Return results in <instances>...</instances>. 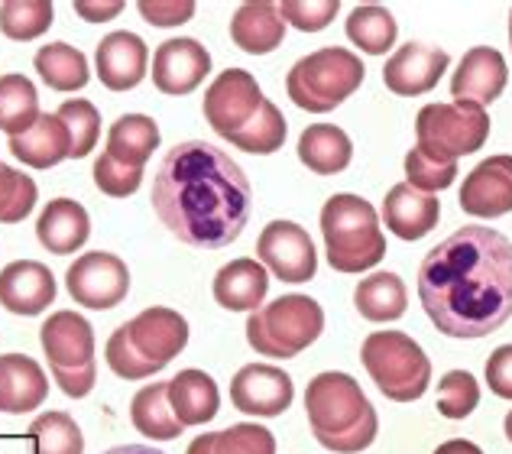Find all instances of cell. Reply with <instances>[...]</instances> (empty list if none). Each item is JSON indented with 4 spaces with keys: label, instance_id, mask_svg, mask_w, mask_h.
<instances>
[{
    "label": "cell",
    "instance_id": "obj_2",
    "mask_svg": "<svg viewBox=\"0 0 512 454\" xmlns=\"http://www.w3.org/2000/svg\"><path fill=\"white\" fill-rule=\"evenodd\" d=\"M153 211L188 247L221 250L244 234L253 189L231 156L211 143L172 146L153 179Z\"/></svg>",
    "mask_w": 512,
    "mask_h": 454
},
{
    "label": "cell",
    "instance_id": "obj_3",
    "mask_svg": "<svg viewBox=\"0 0 512 454\" xmlns=\"http://www.w3.org/2000/svg\"><path fill=\"white\" fill-rule=\"evenodd\" d=\"M321 237L338 273H367L386 257V237L376 208L360 195H331L321 208Z\"/></svg>",
    "mask_w": 512,
    "mask_h": 454
},
{
    "label": "cell",
    "instance_id": "obj_30",
    "mask_svg": "<svg viewBox=\"0 0 512 454\" xmlns=\"http://www.w3.org/2000/svg\"><path fill=\"white\" fill-rule=\"evenodd\" d=\"M130 419L133 429L153 438V442H172V438H179L185 432V425L172 416L169 380H156L150 386H143L130 403Z\"/></svg>",
    "mask_w": 512,
    "mask_h": 454
},
{
    "label": "cell",
    "instance_id": "obj_18",
    "mask_svg": "<svg viewBox=\"0 0 512 454\" xmlns=\"http://www.w3.org/2000/svg\"><path fill=\"white\" fill-rule=\"evenodd\" d=\"M146 65H150V49L130 30H117L104 36L94 52V69L107 91H130L146 78Z\"/></svg>",
    "mask_w": 512,
    "mask_h": 454
},
{
    "label": "cell",
    "instance_id": "obj_47",
    "mask_svg": "<svg viewBox=\"0 0 512 454\" xmlns=\"http://www.w3.org/2000/svg\"><path fill=\"white\" fill-rule=\"evenodd\" d=\"M376 429H380V419H376V409H373L370 416L360 425H354L350 432H344L338 438H318V445L334 454H360L363 448H370L376 442Z\"/></svg>",
    "mask_w": 512,
    "mask_h": 454
},
{
    "label": "cell",
    "instance_id": "obj_48",
    "mask_svg": "<svg viewBox=\"0 0 512 454\" xmlns=\"http://www.w3.org/2000/svg\"><path fill=\"white\" fill-rule=\"evenodd\" d=\"M487 386L500 399H512V344L496 347L487 357Z\"/></svg>",
    "mask_w": 512,
    "mask_h": 454
},
{
    "label": "cell",
    "instance_id": "obj_54",
    "mask_svg": "<svg viewBox=\"0 0 512 454\" xmlns=\"http://www.w3.org/2000/svg\"><path fill=\"white\" fill-rule=\"evenodd\" d=\"M509 46H512V10H509Z\"/></svg>",
    "mask_w": 512,
    "mask_h": 454
},
{
    "label": "cell",
    "instance_id": "obj_21",
    "mask_svg": "<svg viewBox=\"0 0 512 454\" xmlns=\"http://www.w3.org/2000/svg\"><path fill=\"white\" fill-rule=\"evenodd\" d=\"M441 202L438 195H425L412 189L409 182H399L383 198V221L402 240H422L438 227Z\"/></svg>",
    "mask_w": 512,
    "mask_h": 454
},
{
    "label": "cell",
    "instance_id": "obj_13",
    "mask_svg": "<svg viewBox=\"0 0 512 454\" xmlns=\"http://www.w3.org/2000/svg\"><path fill=\"white\" fill-rule=\"evenodd\" d=\"M208 72H211L208 49L192 36L166 39L153 52V85L163 95H188V91H195L205 82Z\"/></svg>",
    "mask_w": 512,
    "mask_h": 454
},
{
    "label": "cell",
    "instance_id": "obj_50",
    "mask_svg": "<svg viewBox=\"0 0 512 454\" xmlns=\"http://www.w3.org/2000/svg\"><path fill=\"white\" fill-rule=\"evenodd\" d=\"M124 10V0H111V4H88V0H75V13L88 23H107Z\"/></svg>",
    "mask_w": 512,
    "mask_h": 454
},
{
    "label": "cell",
    "instance_id": "obj_39",
    "mask_svg": "<svg viewBox=\"0 0 512 454\" xmlns=\"http://www.w3.org/2000/svg\"><path fill=\"white\" fill-rule=\"evenodd\" d=\"M56 114L65 120V127H69V133H72V159H85L101 137L98 108L85 98H72V101H65Z\"/></svg>",
    "mask_w": 512,
    "mask_h": 454
},
{
    "label": "cell",
    "instance_id": "obj_19",
    "mask_svg": "<svg viewBox=\"0 0 512 454\" xmlns=\"http://www.w3.org/2000/svg\"><path fill=\"white\" fill-rule=\"evenodd\" d=\"M509 82L506 59L493 46H477L457 65V72L451 78V98L457 104H493L503 95V88Z\"/></svg>",
    "mask_w": 512,
    "mask_h": 454
},
{
    "label": "cell",
    "instance_id": "obj_20",
    "mask_svg": "<svg viewBox=\"0 0 512 454\" xmlns=\"http://www.w3.org/2000/svg\"><path fill=\"white\" fill-rule=\"evenodd\" d=\"M39 341L49 357V367L78 370L94 364V331L82 315L56 312L39 328Z\"/></svg>",
    "mask_w": 512,
    "mask_h": 454
},
{
    "label": "cell",
    "instance_id": "obj_46",
    "mask_svg": "<svg viewBox=\"0 0 512 454\" xmlns=\"http://www.w3.org/2000/svg\"><path fill=\"white\" fill-rule=\"evenodd\" d=\"M137 10L150 26H179L195 17L192 0H140Z\"/></svg>",
    "mask_w": 512,
    "mask_h": 454
},
{
    "label": "cell",
    "instance_id": "obj_38",
    "mask_svg": "<svg viewBox=\"0 0 512 454\" xmlns=\"http://www.w3.org/2000/svg\"><path fill=\"white\" fill-rule=\"evenodd\" d=\"M36 454H85V435L69 412H43L30 425Z\"/></svg>",
    "mask_w": 512,
    "mask_h": 454
},
{
    "label": "cell",
    "instance_id": "obj_1",
    "mask_svg": "<svg viewBox=\"0 0 512 454\" xmlns=\"http://www.w3.org/2000/svg\"><path fill=\"white\" fill-rule=\"evenodd\" d=\"M419 299L441 335L487 338L512 318V240L467 224L419 266Z\"/></svg>",
    "mask_w": 512,
    "mask_h": 454
},
{
    "label": "cell",
    "instance_id": "obj_53",
    "mask_svg": "<svg viewBox=\"0 0 512 454\" xmlns=\"http://www.w3.org/2000/svg\"><path fill=\"white\" fill-rule=\"evenodd\" d=\"M503 429H506V438H509V442H512V412H509V416H506Z\"/></svg>",
    "mask_w": 512,
    "mask_h": 454
},
{
    "label": "cell",
    "instance_id": "obj_42",
    "mask_svg": "<svg viewBox=\"0 0 512 454\" xmlns=\"http://www.w3.org/2000/svg\"><path fill=\"white\" fill-rule=\"evenodd\" d=\"M104 357H107V367H111L117 377H124V380H143V377H156L159 364H153V360H146L137 347H133L130 335H127V328L120 325L111 338H107V347H104Z\"/></svg>",
    "mask_w": 512,
    "mask_h": 454
},
{
    "label": "cell",
    "instance_id": "obj_12",
    "mask_svg": "<svg viewBox=\"0 0 512 454\" xmlns=\"http://www.w3.org/2000/svg\"><path fill=\"white\" fill-rule=\"evenodd\" d=\"M295 386L286 370L269 364H247L231 380V403L247 416L273 419L292 406Z\"/></svg>",
    "mask_w": 512,
    "mask_h": 454
},
{
    "label": "cell",
    "instance_id": "obj_28",
    "mask_svg": "<svg viewBox=\"0 0 512 454\" xmlns=\"http://www.w3.org/2000/svg\"><path fill=\"white\" fill-rule=\"evenodd\" d=\"M299 159L318 176H338L354 159V143L334 124H312L299 137Z\"/></svg>",
    "mask_w": 512,
    "mask_h": 454
},
{
    "label": "cell",
    "instance_id": "obj_41",
    "mask_svg": "<svg viewBox=\"0 0 512 454\" xmlns=\"http://www.w3.org/2000/svg\"><path fill=\"white\" fill-rule=\"evenodd\" d=\"M480 403V386L467 370L444 373L438 383V412L444 419H467Z\"/></svg>",
    "mask_w": 512,
    "mask_h": 454
},
{
    "label": "cell",
    "instance_id": "obj_34",
    "mask_svg": "<svg viewBox=\"0 0 512 454\" xmlns=\"http://www.w3.org/2000/svg\"><path fill=\"white\" fill-rule=\"evenodd\" d=\"M399 36L396 17L380 4H360L347 17V39L367 56H386Z\"/></svg>",
    "mask_w": 512,
    "mask_h": 454
},
{
    "label": "cell",
    "instance_id": "obj_33",
    "mask_svg": "<svg viewBox=\"0 0 512 454\" xmlns=\"http://www.w3.org/2000/svg\"><path fill=\"white\" fill-rule=\"evenodd\" d=\"M185 454H276V438L256 422H240L224 432L198 435Z\"/></svg>",
    "mask_w": 512,
    "mask_h": 454
},
{
    "label": "cell",
    "instance_id": "obj_49",
    "mask_svg": "<svg viewBox=\"0 0 512 454\" xmlns=\"http://www.w3.org/2000/svg\"><path fill=\"white\" fill-rule=\"evenodd\" d=\"M49 370H52V377H56L59 390L65 396H72V399H85L94 390V380H98V370H94V364L78 367V370H62V367H49Z\"/></svg>",
    "mask_w": 512,
    "mask_h": 454
},
{
    "label": "cell",
    "instance_id": "obj_8",
    "mask_svg": "<svg viewBox=\"0 0 512 454\" xmlns=\"http://www.w3.org/2000/svg\"><path fill=\"white\" fill-rule=\"evenodd\" d=\"M305 412L315 438H338L370 416L373 406L347 373H318L305 390Z\"/></svg>",
    "mask_w": 512,
    "mask_h": 454
},
{
    "label": "cell",
    "instance_id": "obj_32",
    "mask_svg": "<svg viewBox=\"0 0 512 454\" xmlns=\"http://www.w3.org/2000/svg\"><path fill=\"white\" fill-rule=\"evenodd\" d=\"M36 72L52 91H82L88 85V59L69 43H49L36 52Z\"/></svg>",
    "mask_w": 512,
    "mask_h": 454
},
{
    "label": "cell",
    "instance_id": "obj_45",
    "mask_svg": "<svg viewBox=\"0 0 512 454\" xmlns=\"http://www.w3.org/2000/svg\"><path fill=\"white\" fill-rule=\"evenodd\" d=\"M91 176H94V185L104 192V195H111V198H127L140 189V182H143V169L137 166H124V163H117L114 156H107L101 153L98 159H94V169H91Z\"/></svg>",
    "mask_w": 512,
    "mask_h": 454
},
{
    "label": "cell",
    "instance_id": "obj_43",
    "mask_svg": "<svg viewBox=\"0 0 512 454\" xmlns=\"http://www.w3.org/2000/svg\"><path fill=\"white\" fill-rule=\"evenodd\" d=\"M457 179V163H438V159L425 156L419 146L409 150L406 156V182L412 189H419L425 195L444 192Z\"/></svg>",
    "mask_w": 512,
    "mask_h": 454
},
{
    "label": "cell",
    "instance_id": "obj_36",
    "mask_svg": "<svg viewBox=\"0 0 512 454\" xmlns=\"http://www.w3.org/2000/svg\"><path fill=\"white\" fill-rule=\"evenodd\" d=\"M286 133H289V124H286V117H282V111L273 101H263L256 117L244 130L231 133L227 143L237 146V150H244V153L266 156V153H276L279 146L286 143Z\"/></svg>",
    "mask_w": 512,
    "mask_h": 454
},
{
    "label": "cell",
    "instance_id": "obj_4",
    "mask_svg": "<svg viewBox=\"0 0 512 454\" xmlns=\"http://www.w3.org/2000/svg\"><path fill=\"white\" fill-rule=\"evenodd\" d=\"M363 75H367V69H363L360 56L341 46H328L292 65L286 91L295 108L308 114H328L354 95Z\"/></svg>",
    "mask_w": 512,
    "mask_h": 454
},
{
    "label": "cell",
    "instance_id": "obj_24",
    "mask_svg": "<svg viewBox=\"0 0 512 454\" xmlns=\"http://www.w3.org/2000/svg\"><path fill=\"white\" fill-rule=\"evenodd\" d=\"M10 153L30 169H52L72 156V133L59 114H39L33 130L10 137Z\"/></svg>",
    "mask_w": 512,
    "mask_h": 454
},
{
    "label": "cell",
    "instance_id": "obj_10",
    "mask_svg": "<svg viewBox=\"0 0 512 454\" xmlns=\"http://www.w3.org/2000/svg\"><path fill=\"white\" fill-rule=\"evenodd\" d=\"M256 257L266 266V273L279 276L282 283H308L318 273L312 237L295 221H269L256 240Z\"/></svg>",
    "mask_w": 512,
    "mask_h": 454
},
{
    "label": "cell",
    "instance_id": "obj_44",
    "mask_svg": "<svg viewBox=\"0 0 512 454\" xmlns=\"http://www.w3.org/2000/svg\"><path fill=\"white\" fill-rule=\"evenodd\" d=\"M282 23H292L302 33H318L334 23L341 10V0H282L276 4Z\"/></svg>",
    "mask_w": 512,
    "mask_h": 454
},
{
    "label": "cell",
    "instance_id": "obj_16",
    "mask_svg": "<svg viewBox=\"0 0 512 454\" xmlns=\"http://www.w3.org/2000/svg\"><path fill=\"white\" fill-rule=\"evenodd\" d=\"M56 302V276L36 260H13L0 270V305L13 315H43Z\"/></svg>",
    "mask_w": 512,
    "mask_h": 454
},
{
    "label": "cell",
    "instance_id": "obj_31",
    "mask_svg": "<svg viewBox=\"0 0 512 454\" xmlns=\"http://www.w3.org/2000/svg\"><path fill=\"white\" fill-rule=\"evenodd\" d=\"M159 146V127L153 117L146 114H127L111 124L107 130V156H114L117 163L124 166H137L143 169L146 159L153 156Z\"/></svg>",
    "mask_w": 512,
    "mask_h": 454
},
{
    "label": "cell",
    "instance_id": "obj_35",
    "mask_svg": "<svg viewBox=\"0 0 512 454\" xmlns=\"http://www.w3.org/2000/svg\"><path fill=\"white\" fill-rule=\"evenodd\" d=\"M39 120V95L26 75L10 72L0 78V130L7 137H23Z\"/></svg>",
    "mask_w": 512,
    "mask_h": 454
},
{
    "label": "cell",
    "instance_id": "obj_27",
    "mask_svg": "<svg viewBox=\"0 0 512 454\" xmlns=\"http://www.w3.org/2000/svg\"><path fill=\"white\" fill-rule=\"evenodd\" d=\"M231 39L250 56H266V52L282 46L286 23H282L276 4L253 0V4H244L231 17Z\"/></svg>",
    "mask_w": 512,
    "mask_h": 454
},
{
    "label": "cell",
    "instance_id": "obj_23",
    "mask_svg": "<svg viewBox=\"0 0 512 454\" xmlns=\"http://www.w3.org/2000/svg\"><path fill=\"white\" fill-rule=\"evenodd\" d=\"M36 237L49 253H59V257L82 250L91 237V218L85 205H78L75 198H52L36 221Z\"/></svg>",
    "mask_w": 512,
    "mask_h": 454
},
{
    "label": "cell",
    "instance_id": "obj_26",
    "mask_svg": "<svg viewBox=\"0 0 512 454\" xmlns=\"http://www.w3.org/2000/svg\"><path fill=\"white\" fill-rule=\"evenodd\" d=\"M169 406L172 416L179 419L185 429L192 425H205L218 416L221 409V393L214 377L205 370H182L169 380Z\"/></svg>",
    "mask_w": 512,
    "mask_h": 454
},
{
    "label": "cell",
    "instance_id": "obj_40",
    "mask_svg": "<svg viewBox=\"0 0 512 454\" xmlns=\"http://www.w3.org/2000/svg\"><path fill=\"white\" fill-rule=\"evenodd\" d=\"M36 208V182L0 163V224H17Z\"/></svg>",
    "mask_w": 512,
    "mask_h": 454
},
{
    "label": "cell",
    "instance_id": "obj_52",
    "mask_svg": "<svg viewBox=\"0 0 512 454\" xmlns=\"http://www.w3.org/2000/svg\"><path fill=\"white\" fill-rule=\"evenodd\" d=\"M104 454H163V451H156L150 445H120V448H111V451H104Z\"/></svg>",
    "mask_w": 512,
    "mask_h": 454
},
{
    "label": "cell",
    "instance_id": "obj_11",
    "mask_svg": "<svg viewBox=\"0 0 512 454\" xmlns=\"http://www.w3.org/2000/svg\"><path fill=\"white\" fill-rule=\"evenodd\" d=\"M263 101H266L263 91L250 72L227 69L214 78L211 88L205 91V104H201V111H205L211 130L221 133V137L227 140L231 133L244 130L250 124Z\"/></svg>",
    "mask_w": 512,
    "mask_h": 454
},
{
    "label": "cell",
    "instance_id": "obj_17",
    "mask_svg": "<svg viewBox=\"0 0 512 454\" xmlns=\"http://www.w3.org/2000/svg\"><path fill=\"white\" fill-rule=\"evenodd\" d=\"M124 328L133 347L159 367H166L172 357H179L188 344V322L175 309H166V305H153V309L140 312Z\"/></svg>",
    "mask_w": 512,
    "mask_h": 454
},
{
    "label": "cell",
    "instance_id": "obj_9",
    "mask_svg": "<svg viewBox=\"0 0 512 454\" xmlns=\"http://www.w3.org/2000/svg\"><path fill=\"white\" fill-rule=\"evenodd\" d=\"M65 289H69V296L78 305L104 312L127 299L130 270L117 253L91 250V253H82V257L65 270Z\"/></svg>",
    "mask_w": 512,
    "mask_h": 454
},
{
    "label": "cell",
    "instance_id": "obj_25",
    "mask_svg": "<svg viewBox=\"0 0 512 454\" xmlns=\"http://www.w3.org/2000/svg\"><path fill=\"white\" fill-rule=\"evenodd\" d=\"M266 289H269L266 266L250 257L231 260L214 276V299L227 312H256L266 299Z\"/></svg>",
    "mask_w": 512,
    "mask_h": 454
},
{
    "label": "cell",
    "instance_id": "obj_7",
    "mask_svg": "<svg viewBox=\"0 0 512 454\" xmlns=\"http://www.w3.org/2000/svg\"><path fill=\"white\" fill-rule=\"evenodd\" d=\"M419 150L438 163L477 153L490 137V114L477 104H425L415 120Z\"/></svg>",
    "mask_w": 512,
    "mask_h": 454
},
{
    "label": "cell",
    "instance_id": "obj_6",
    "mask_svg": "<svg viewBox=\"0 0 512 454\" xmlns=\"http://www.w3.org/2000/svg\"><path fill=\"white\" fill-rule=\"evenodd\" d=\"M325 331V312L308 296H279L247 318V341L266 357L289 360Z\"/></svg>",
    "mask_w": 512,
    "mask_h": 454
},
{
    "label": "cell",
    "instance_id": "obj_29",
    "mask_svg": "<svg viewBox=\"0 0 512 454\" xmlns=\"http://www.w3.org/2000/svg\"><path fill=\"white\" fill-rule=\"evenodd\" d=\"M354 305L367 322L386 325L406 315L409 292L396 273H370L367 279H360V286L354 289Z\"/></svg>",
    "mask_w": 512,
    "mask_h": 454
},
{
    "label": "cell",
    "instance_id": "obj_14",
    "mask_svg": "<svg viewBox=\"0 0 512 454\" xmlns=\"http://www.w3.org/2000/svg\"><path fill=\"white\" fill-rule=\"evenodd\" d=\"M457 202L474 218H503L512 211V156H490L467 172Z\"/></svg>",
    "mask_w": 512,
    "mask_h": 454
},
{
    "label": "cell",
    "instance_id": "obj_5",
    "mask_svg": "<svg viewBox=\"0 0 512 454\" xmlns=\"http://www.w3.org/2000/svg\"><path fill=\"white\" fill-rule=\"evenodd\" d=\"M360 360L373 377L376 390L393 403H415L431 383V360L402 331H373L363 341Z\"/></svg>",
    "mask_w": 512,
    "mask_h": 454
},
{
    "label": "cell",
    "instance_id": "obj_37",
    "mask_svg": "<svg viewBox=\"0 0 512 454\" xmlns=\"http://www.w3.org/2000/svg\"><path fill=\"white\" fill-rule=\"evenodd\" d=\"M52 20H56L52 0H7V4H0V33L17 39V43L43 36Z\"/></svg>",
    "mask_w": 512,
    "mask_h": 454
},
{
    "label": "cell",
    "instance_id": "obj_22",
    "mask_svg": "<svg viewBox=\"0 0 512 454\" xmlns=\"http://www.w3.org/2000/svg\"><path fill=\"white\" fill-rule=\"evenodd\" d=\"M49 380L43 367L26 354H0V412L23 416L46 403Z\"/></svg>",
    "mask_w": 512,
    "mask_h": 454
},
{
    "label": "cell",
    "instance_id": "obj_51",
    "mask_svg": "<svg viewBox=\"0 0 512 454\" xmlns=\"http://www.w3.org/2000/svg\"><path fill=\"white\" fill-rule=\"evenodd\" d=\"M435 454H483L474 442H467V438H451V442L438 445Z\"/></svg>",
    "mask_w": 512,
    "mask_h": 454
},
{
    "label": "cell",
    "instance_id": "obj_15",
    "mask_svg": "<svg viewBox=\"0 0 512 454\" xmlns=\"http://www.w3.org/2000/svg\"><path fill=\"white\" fill-rule=\"evenodd\" d=\"M448 65H451V59L444 49L425 46V43H406L396 56L386 59L383 82L393 95L415 98V95H425V91L435 88Z\"/></svg>",
    "mask_w": 512,
    "mask_h": 454
}]
</instances>
